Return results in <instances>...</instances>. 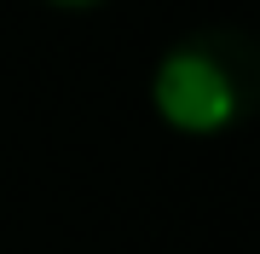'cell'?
I'll list each match as a JSON object with an SVG mask.
<instances>
[{
    "instance_id": "obj_1",
    "label": "cell",
    "mask_w": 260,
    "mask_h": 254,
    "mask_svg": "<svg viewBox=\"0 0 260 254\" xmlns=\"http://www.w3.org/2000/svg\"><path fill=\"white\" fill-rule=\"evenodd\" d=\"M254 98H260V47L237 23H208L179 35L156 58V76H150L156 116L191 139L243 127Z\"/></svg>"
},
{
    "instance_id": "obj_2",
    "label": "cell",
    "mask_w": 260,
    "mask_h": 254,
    "mask_svg": "<svg viewBox=\"0 0 260 254\" xmlns=\"http://www.w3.org/2000/svg\"><path fill=\"white\" fill-rule=\"evenodd\" d=\"M47 6H58V12H93V6H104V0H47Z\"/></svg>"
}]
</instances>
